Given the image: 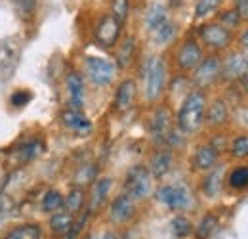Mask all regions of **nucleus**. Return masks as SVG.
<instances>
[{"mask_svg": "<svg viewBox=\"0 0 248 239\" xmlns=\"http://www.w3.org/2000/svg\"><path fill=\"white\" fill-rule=\"evenodd\" d=\"M219 155H221V151L217 150L212 142L201 144L195 150L193 157H191V165L199 172H208L210 169H214L217 163H219Z\"/></svg>", "mask_w": 248, "mask_h": 239, "instance_id": "obj_14", "label": "nucleus"}, {"mask_svg": "<svg viewBox=\"0 0 248 239\" xmlns=\"http://www.w3.org/2000/svg\"><path fill=\"white\" fill-rule=\"evenodd\" d=\"M174 132V119L166 105L155 107L151 119H149V134L156 146H166L170 142V136Z\"/></svg>", "mask_w": 248, "mask_h": 239, "instance_id": "obj_11", "label": "nucleus"}, {"mask_svg": "<svg viewBox=\"0 0 248 239\" xmlns=\"http://www.w3.org/2000/svg\"><path fill=\"white\" fill-rule=\"evenodd\" d=\"M155 197L158 203L176 212H184L193 203V195L186 184H162L155 191Z\"/></svg>", "mask_w": 248, "mask_h": 239, "instance_id": "obj_6", "label": "nucleus"}, {"mask_svg": "<svg viewBox=\"0 0 248 239\" xmlns=\"http://www.w3.org/2000/svg\"><path fill=\"white\" fill-rule=\"evenodd\" d=\"M197 34H199V42L214 54H221V52H227L229 48H233V42H235V36H237L233 31L225 29L217 21L202 23L197 31Z\"/></svg>", "mask_w": 248, "mask_h": 239, "instance_id": "obj_3", "label": "nucleus"}, {"mask_svg": "<svg viewBox=\"0 0 248 239\" xmlns=\"http://www.w3.org/2000/svg\"><path fill=\"white\" fill-rule=\"evenodd\" d=\"M121 239H130V238H121Z\"/></svg>", "mask_w": 248, "mask_h": 239, "instance_id": "obj_42", "label": "nucleus"}, {"mask_svg": "<svg viewBox=\"0 0 248 239\" xmlns=\"http://www.w3.org/2000/svg\"><path fill=\"white\" fill-rule=\"evenodd\" d=\"M229 155L235 161L248 159V134H235L229 142Z\"/></svg>", "mask_w": 248, "mask_h": 239, "instance_id": "obj_29", "label": "nucleus"}, {"mask_svg": "<svg viewBox=\"0 0 248 239\" xmlns=\"http://www.w3.org/2000/svg\"><path fill=\"white\" fill-rule=\"evenodd\" d=\"M73 222H75V214H71L69 210H56L52 216H50V230L54 236H63L67 238V234L71 232L73 228Z\"/></svg>", "mask_w": 248, "mask_h": 239, "instance_id": "obj_24", "label": "nucleus"}, {"mask_svg": "<svg viewBox=\"0 0 248 239\" xmlns=\"http://www.w3.org/2000/svg\"><path fill=\"white\" fill-rule=\"evenodd\" d=\"M193 232H195V226L191 224V220H189L187 216H182V214H180V216H176V218L172 220V234L178 239L189 238Z\"/></svg>", "mask_w": 248, "mask_h": 239, "instance_id": "obj_34", "label": "nucleus"}, {"mask_svg": "<svg viewBox=\"0 0 248 239\" xmlns=\"http://www.w3.org/2000/svg\"><path fill=\"white\" fill-rule=\"evenodd\" d=\"M44 150H46V146H44V142H42V140H29V142H25L19 150L16 151L17 163H19V165L31 163L32 159L40 157V155L44 153Z\"/></svg>", "mask_w": 248, "mask_h": 239, "instance_id": "obj_26", "label": "nucleus"}, {"mask_svg": "<svg viewBox=\"0 0 248 239\" xmlns=\"http://www.w3.org/2000/svg\"><path fill=\"white\" fill-rule=\"evenodd\" d=\"M233 2H235L233 8L237 10L243 25H248V0H233Z\"/></svg>", "mask_w": 248, "mask_h": 239, "instance_id": "obj_40", "label": "nucleus"}, {"mask_svg": "<svg viewBox=\"0 0 248 239\" xmlns=\"http://www.w3.org/2000/svg\"><path fill=\"white\" fill-rule=\"evenodd\" d=\"M134 216H136V201L130 195L121 193L111 201V205H109V220L113 224H117V226L128 224Z\"/></svg>", "mask_w": 248, "mask_h": 239, "instance_id": "obj_13", "label": "nucleus"}, {"mask_svg": "<svg viewBox=\"0 0 248 239\" xmlns=\"http://www.w3.org/2000/svg\"><path fill=\"white\" fill-rule=\"evenodd\" d=\"M223 174H225V171H223V167H219V165H216L214 169H210V171L206 172V176L202 178V184H201L202 193H204L206 197H217V195H219V191H221V188H223V184H225Z\"/></svg>", "mask_w": 248, "mask_h": 239, "instance_id": "obj_22", "label": "nucleus"}, {"mask_svg": "<svg viewBox=\"0 0 248 239\" xmlns=\"http://www.w3.org/2000/svg\"><path fill=\"white\" fill-rule=\"evenodd\" d=\"M121 36H123V25L111 14H103L97 19V23L93 27V40L99 48L113 50L119 44Z\"/></svg>", "mask_w": 248, "mask_h": 239, "instance_id": "obj_9", "label": "nucleus"}, {"mask_svg": "<svg viewBox=\"0 0 248 239\" xmlns=\"http://www.w3.org/2000/svg\"><path fill=\"white\" fill-rule=\"evenodd\" d=\"M138 54V38L134 34L121 36L119 44L115 46V65L117 69H128L134 65Z\"/></svg>", "mask_w": 248, "mask_h": 239, "instance_id": "obj_15", "label": "nucleus"}, {"mask_svg": "<svg viewBox=\"0 0 248 239\" xmlns=\"http://www.w3.org/2000/svg\"><path fill=\"white\" fill-rule=\"evenodd\" d=\"M84 69H86V77L95 86H109L117 75V65L111 60L99 56H86Z\"/></svg>", "mask_w": 248, "mask_h": 239, "instance_id": "obj_10", "label": "nucleus"}, {"mask_svg": "<svg viewBox=\"0 0 248 239\" xmlns=\"http://www.w3.org/2000/svg\"><path fill=\"white\" fill-rule=\"evenodd\" d=\"M121 25H126L130 16V0H111V12H109Z\"/></svg>", "mask_w": 248, "mask_h": 239, "instance_id": "obj_36", "label": "nucleus"}, {"mask_svg": "<svg viewBox=\"0 0 248 239\" xmlns=\"http://www.w3.org/2000/svg\"><path fill=\"white\" fill-rule=\"evenodd\" d=\"M229 105L223 98H216L212 102H208L206 105V115H204V124H208L210 128H223L227 122H229Z\"/></svg>", "mask_w": 248, "mask_h": 239, "instance_id": "obj_17", "label": "nucleus"}, {"mask_svg": "<svg viewBox=\"0 0 248 239\" xmlns=\"http://www.w3.org/2000/svg\"><path fill=\"white\" fill-rule=\"evenodd\" d=\"M166 19H170V17H168V6L162 4V2H155V4H151V6L147 8V12H145V16H143V25H145V29L149 31V33H153V31H155L158 25H162Z\"/></svg>", "mask_w": 248, "mask_h": 239, "instance_id": "obj_23", "label": "nucleus"}, {"mask_svg": "<svg viewBox=\"0 0 248 239\" xmlns=\"http://www.w3.org/2000/svg\"><path fill=\"white\" fill-rule=\"evenodd\" d=\"M202 58H204V52H202V44L199 42V38L187 36L176 48L174 65L182 73H193V69L201 63Z\"/></svg>", "mask_w": 248, "mask_h": 239, "instance_id": "obj_8", "label": "nucleus"}, {"mask_svg": "<svg viewBox=\"0 0 248 239\" xmlns=\"http://www.w3.org/2000/svg\"><path fill=\"white\" fill-rule=\"evenodd\" d=\"M172 163H174V155H172V151L166 150V148H160V150H156L155 153H153V157H151L147 169H149V172H151L153 178L160 180L170 172Z\"/></svg>", "mask_w": 248, "mask_h": 239, "instance_id": "obj_21", "label": "nucleus"}, {"mask_svg": "<svg viewBox=\"0 0 248 239\" xmlns=\"http://www.w3.org/2000/svg\"><path fill=\"white\" fill-rule=\"evenodd\" d=\"M225 184L233 191L248 189V165H235L229 171V174L225 176Z\"/></svg>", "mask_w": 248, "mask_h": 239, "instance_id": "obj_25", "label": "nucleus"}, {"mask_svg": "<svg viewBox=\"0 0 248 239\" xmlns=\"http://www.w3.org/2000/svg\"><path fill=\"white\" fill-rule=\"evenodd\" d=\"M31 100H32V94L29 90H16V92L12 94V98H10V103L19 109V107H25Z\"/></svg>", "mask_w": 248, "mask_h": 239, "instance_id": "obj_39", "label": "nucleus"}, {"mask_svg": "<svg viewBox=\"0 0 248 239\" xmlns=\"http://www.w3.org/2000/svg\"><path fill=\"white\" fill-rule=\"evenodd\" d=\"M12 2L21 17H32L38 6V0H12Z\"/></svg>", "mask_w": 248, "mask_h": 239, "instance_id": "obj_38", "label": "nucleus"}, {"mask_svg": "<svg viewBox=\"0 0 248 239\" xmlns=\"http://www.w3.org/2000/svg\"><path fill=\"white\" fill-rule=\"evenodd\" d=\"M223 6V0H197L195 4V19H206L208 16L217 14Z\"/></svg>", "mask_w": 248, "mask_h": 239, "instance_id": "obj_31", "label": "nucleus"}, {"mask_svg": "<svg viewBox=\"0 0 248 239\" xmlns=\"http://www.w3.org/2000/svg\"><path fill=\"white\" fill-rule=\"evenodd\" d=\"M63 207V195L58 189H48L42 197V209L46 212H56Z\"/></svg>", "mask_w": 248, "mask_h": 239, "instance_id": "obj_37", "label": "nucleus"}, {"mask_svg": "<svg viewBox=\"0 0 248 239\" xmlns=\"http://www.w3.org/2000/svg\"><path fill=\"white\" fill-rule=\"evenodd\" d=\"M217 228V216L216 214H206V216H202V220L197 224V228H195V238L197 239H208L214 232H216Z\"/></svg>", "mask_w": 248, "mask_h": 239, "instance_id": "obj_33", "label": "nucleus"}, {"mask_svg": "<svg viewBox=\"0 0 248 239\" xmlns=\"http://www.w3.org/2000/svg\"><path fill=\"white\" fill-rule=\"evenodd\" d=\"M84 203H86V195H84V191H82L78 186L73 188V189L63 197V207H65V210H69L71 214L80 212L82 207H84Z\"/></svg>", "mask_w": 248, "mask_h": 239, "instance_id": "obj_28", "label": "nucleus"}, {"mask_svg": "<svg viewBox=\"0 0 248 239\" xmlns=\"http://www.w3.org/2000/svg\"><path fill=\"white\" fill-rule=\"evenodd\" d=\"M153 191V176L145 165H134L124 176V193L134 201L147 199Z\"/></svg>", "mask_w": 248, "mask_h": 239, "instance_id": "obj_5", "label": "nucleus"}, {"mask_svg": "<svg viewBox=\"0 0 248 239\" xmlns=\"http://www.w3.org/2000/svg\"><path fill=\"white\" fill-rule=\"evenodd\" d=\"M97 178V169H95V165H82V167H78L77 169V172H75V184L80 188V186H90L93 184V180Z\"/></svg>", "mask_w": 248, "mask_h": 239, "instance_id": "obj_35", "label": "nucleus"}, {"mask_svg": "<svg viewBox=\"0 0 248 239\" xmlns=\"http://www.w3.org/2000/svg\"><path fill=\"white\" fill-rule=\"evenodd\" d=\"M143 83H145V100L149 103L158 102L168 86V65L162 56L149 58L143 71Z\"/></svg>", "mask_w": 248, "mask_h": 239, "instance_id": "obj_2", "label": "nucleus"}, {"mask_svg": "<svg viewBox=\"0 0 248 239\" xmlns=\"http://www.w3.org/2000/svg\"><path fill=\"white\" fill-rule=\"evenodd\" d=\"M219 81H221V56L210 52L193 69L191 83H193L195 88L206 92L208 88L216 86Z\"/></svg>", "mask_w": 248, "mask_h": 239, "instance_id": "obj_4", "label": "nucleus"}, {"mask_svg": "<svg viewBox=\"0 0 248 239\" xmlns=\"http://www.w3.org/2000/svg\"><path fill=\"white\" fill-rule=\"evenodd\" d=\"M6 239H42V230L36 224H23L14 228Z\"/></svg>", "mask_w": 248, "mask_h": 239, "instance_id": "obj_32", "label": "nucleus"}, {"mask_svg": "<svg viewBox=\"0 0 248 239\" xmlns=\"http://www.w3.org/2000/svg\"><path fill=\"white\" fill-rule=\"evenodd\" d=\"M206 105H208V98L204 90H189L176 113V128L186 136L197 134L204 126Z\"/></svg>", "mask_w": 248, "mask_h": 239, "instance_id": "obj_1", "label": "nucleus"}, {"mask_svg": "<svg viewBox=\"0 0 248 239\" xmlns=\"http://www.w3.org/2000/svg\"><path fill=\"white\" fill-rule=\"evenodd\" d=\"M19 58H21V50L16 42L12 40L0 42V83L14 77L19 65Z\"/></svg>", "mask_w": 248, "mask_h": 239, "instance_id": "obj_12", "label": "nucleus"}, {"mask_svg": "<svg viewBox=\"0 0 248 239\" xmlns=\"http://www.w3.org/2000/svg\"><path fill=\"white\" fill-rule=\"evenodd\" d=\"M60 119H62L63 126L69 128L75 134H88L92 130V120L88 119L80 109H71V107L63 109Z\"/></svg>", "mask_w": 248, "mask_h": 239, "instance_id": "obj_19", "label": "nucleus"}, {"mask_svg": "<svg viewBox=\"0 0 248 239\" xmlns=\"http://www.w3.org/2000/svg\"><path fill=\"white\" fill-rule=\"evenodd\" d=\"M136 96H138V85L134 79H124L121 81V85L117 86L115 92V100H113V109L117 113H126L132 109L134 102H136Z\"/></svg>", "mask_w": 248, "mask_h": 239, "instance_id": "obj_16", "label": "nucleus"}, {"mask_svg": "<svg viewBox=\"0 0 248 239\" xmlns=\"http://www.w3.org/2000/svg\"><path fill=\"white\" fill-rule=\"evenodd\" d=\"M65 90H67L71 109H82V105H84V81L77 71H69L65 75Z\"/></svg>", "mask_w": 248, "mask_h": 239, "instance_id": "obj_18", "label": "nucleus"}, {"mask_svg": "<svg viewBox=\"0 0 248 239\" xmlns=\"http://www.w3.org/2000/svg\"><path fill=\"white\" fill-rule=\"evenodd\" d=\"M111 188H113V178H109V176H99L93 180L92 191H90V209H88L90 212H95L105 205V201L111 193Z\"/></svg>", "mask_w": 248, "mask_h": 239, "instance_id": "obj_20", "label": "nucleus"}, {"mask_svg": "<svg viewBox=\"0 0 248 239\" xmlns=\"http://www.w3.org/2000/svg\"><path fill=\"white\" fill-rule=\"evenodd\" d=\"M217 23H221L225 29L229 31H235L241 29V25H243V21H241V17H239V14H237V10L231 6V8H225V10H219L217 12Z\"/></svg>", "mask_w": 248, "mask_h": 239, "instance_id": "obj_30", "label": "nucleus"}, {"mask_svg": "<svg viewBox=\"0 0 248 239\" xmlns=\"http://www.w3.org/2000/svg\"><path fill=\"white\" fill-rule=\"evenodd\" d=\"M155 44L158 46H164V44H170L176 36H178V23H174L172 19H166L162 25H158L153 33H151Z\"/></svg>", "mask_w": 248, "mask_h": 239, "instance_id": "obj_27", "label": "nucleus"}, {"mask_svg": "<svg viewBox=\"0 0 248 239\" xmlns=\"http://www.w3.org/2000/svg\"><path fill=\"white\" fill-rule=\"evenodd\" d=\"M235 40L239 42V48H241V50L248 52V25L243 31H241L237 36H235Z\"/></svg>", "mask_w": 248, "mask_h": 239, "instance_id": "obj_41", "label": "nucleus"}, {"mask_svg": "<svg viewBox=\"0 0 248 239\" xmlns=\"http://www.w3.org/2000/svg\"><path fill=\"white\" fill-rule=\"evenodd\" d=\"M243 79H248V52L229 48L221 58V81L239 83Z\"/></svg>", "mask_w": 248, "mask_h": 239, "instance_id": "obj_7", "label": "nucleus"}]
</instances>
